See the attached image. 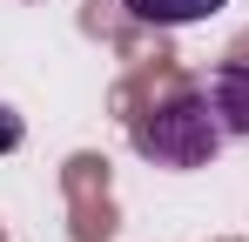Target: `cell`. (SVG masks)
<instances>
[{
  "label": "cell",
  "instance_id": "cell-1",
  "mask_svg": "<svg viewBox=\"0 0 249 242\" xmlns=\"http://www.w3.org/2000/svg\"><path fill=\"white\" fill-rule=\"evenodd\" d=\"M222 141H229V128L209 108L202 87H175L168 101H155L148 115L135 121V148L155 168H202V161L222 155Z\"/></svg>",
  "mask_w": 249,
  "mask_h": 242
},
{
  "label": "cell",
  "instance_id": "cell-2",
  "mask_svg": "<svg viewBox=\"0 0 249 242\" xmlns=\"http://www.w3.org/2000/svg\"><path fill=\"white\" fill-rule=\"evenodd\" d=\"M202 94H209V108L222 115V128H229V135H249V61L215 68Z\"/></svg>",
  "mask_w": 249,
  "mask_h": 242
},
{
  "label": "cell",
  "instance_id": "cell-3",
  "mask_svg": "<svg viewBox=\"0 0 249 242\" xmlns=\"http://www.w3.org/2000/svg\"><path fill=\"white\" fill-rule=\"evenodd\" d=\"M122 7L135 20H148V27H196V20H209L229 0H122Z\"/></svg>",
  "mask_w": 249,
  "mask_h": 242
},
{
  "label": "cell",
  "instance_id": "cell-4",
  "mask_svg": "<svg viewBox=\"0 0 249 242\" xmlns=\"http://www.w3.org/2000/svg\"><path fill=\"white\" fill-rule=\"evenodd\" d=\"M20 135H27L20 115H14V108H0V155H7V148H20Z\"/></svg>",
  "mask_w": 249,
  "mask_h": 242
}]
</instances>
